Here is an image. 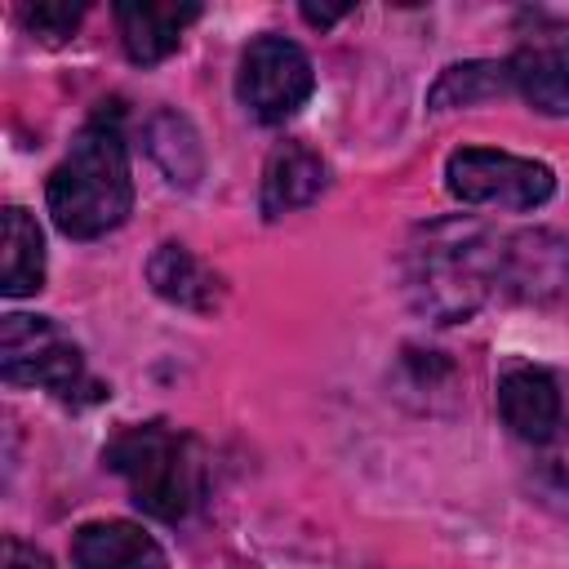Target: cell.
<instances>
[{"instance_id": "16", "label": "cell", "mask_w": 569, "mask_h": 569, "mask_svg": "<svg viewBox=\"0 0 569 569\" xmlns=\"http://www.w3.org/2000/svg\"><path fill=\"white\" fill-rule=\"evenodd\" d=\"M147 138H151V156L160 160V169L169 173V182H182V187H191V182H196V173L182 164V151H187V156H200L191 124H187L182 116L164 111V116H156V120H151Z\"/></svg>"}, {"instance_id": "7", "label": "cell", "mask_w": 569, "mask_h": 569, "mask_svg": "<svg viewBox=\"0 0 569 569\" xmlns=\"http://www.w3.org/2000/svg\"><path fill=\"white\" fill-rule=\"evenodd\" d=\"M520 98L542 116H569V27L556 18H533L507 62Z\"/></svg>"}, {"instance_id": "12", "label": "cell", "mask_w": 569, "mask_h": 569, "mask_svg": "<svg viewBox=\"0 0 569 569\" xmlns=\"http://www.w3.org/2000/svg\"><path fill=\"white\" fill-rule=\"evenodd\" d=\"M76 569H160V547L129 520H93L71 542Z\"/></svg>"}, {"instance_id": "8", "label": "cell", "mask_w": 569, "mask_h": 569, "mask_svg": "<svg viewBox=\"0 0 569 569\" xmlns=\"http://www.w3.org/2000/svg\"><path fill=\"white\" fill-rule=\"evenodd\" d=\"M498 284L529 307H560L569 302V240L556 231H520L502 240Z\"/></svg>"}, {"instance_id": "17", "label": "cell", "mask_w": 569, "mask_h": 569, "mask_svg": "<svg viewBox=\"0 0 569 569\" xmlns=\"http://www.w3.org/2000/svg\"><path fill=\"white\" fill-rule=\"evenodd\" d=\"M80 13H84V4H36V9H27V22H31V31L36 36H44V40H62V36H71V27L80 22Z\"/></svg>"}, {"instance_id": "1", "label": "cell", "mask_w": 569, "mask_h": 569, "mask_svg": "<svg viewBox=\"0 0 569 569\" xmlns=\"http://www.w3.org/2000/svg\"><path fill=\"white\" fill-rule=\"evenodd\" d=\"M502 244L476 218H436L405 249V293L436 325H458L498 289Z\"/></svg>"}, {"instance_id": "11", "label": "cell", "mask_w": 569, "mask_h": 569, "mask_svg": "<svg viewBox=\"0 0 569 569\" xmlns=\"http://www.w3.org/2000/svg\"><path fill=\"white\" fill-rule=\"evenodd\" d=\"M325 191V160L307 142H280L262 169V213L284 218Z\"/></svg>"}, {"instance_id": "9", "label": "cell", "mask_w": 569, "mask_h": 569, "mask_svg": "<svg viewBox=\"0 0 569 569\" xmlns=\"http://www.w3.org/2000/svg\"><path fill=\"white\" fill-rule=\"evenodd\" d=\"M498 409H502V422L529 445H547L565 427L560 382L538 365H516L498 378Z\"/></svg>"}, {"instance_id": "6", "label": "cell", "mask_w": 569, "mask_h": 569, "mask_svg": "<svg viewBox=\"0 0 569 569\" xmlns=\"http://www.w3.org/2000/svg\"><path fill=\"white\" fill-rule=\"evenodd\" d=\"M316 89L311 76V58L302 53V44L284 40V36H258L244 58H240V76H236V93L249 107V116L276 124L289 120Z\"/></svg>"}, {"instance_id": "5", "label": "cell", "mask_w": 569, "mask_h": 569, "mask_svg": "<svg viewBox=\"0 0 569 569\" xmlns=\"http://www.w3.org/2000/svg\"><path fill=\"white\" fill-rule=\"evenodd\" d=\"M445 182L462 204H493V209H538L556 191L547 164L489 147L453 151L445 164Z\"/></svg>"}, {"instance_id": "2", "label": "cell", "mask_w": 569, "mask_h": 569, "mask_svg": "<svg viewBox=\"0 0 569 569\" xmlns=\"http://www.w3.org/2000/svg\"><path fill=\"white\" fill-rule=\"evenodd\" d=\"M133 204V178H129V151L116 124L93 120L76 133L62 164L49 173V213L53 227L71 240L107 236L124 222Z\"/></svg>"}, {"instance_id": "15", "label": "cell", "mask_w": 569, "mask_h": 569, "mask_svg": "<svg viewBox=\"0 0 569 569\" xmlns=\"http://www.w3.org/2000/svg\"><path fill=\"white\" fill-rule=\"evenodd\" d=\"M511 84L507 76V62H462V67H449L436 89H431V107H471L480 98H493Z\"/></svg>"}, {"instance_id": "19", "label": "cell", "mask_w": 569, "mask_h": 569, "mask_svg": "<svg viewBox=\"0 0 569 569\" xmlns=\"http://www.w3.org/2000/svg\"><path fill=\"white\" fill-rule=\"evenodd\" d=\"M351 9H316V4H302V18L311 22V27H333L338 18H347Z\"/></svg>"}, {"instance_id": "13", "label": "cell", "mask_w": 569, "mask_h": 569, "mask_svg": "<svg viewBox=\"0 0 569 569\" xmlns=\"http://www.w3.org/2000/svg\"><path fill=\"white\" fill-rule=\"evenodd\" d=\"M147 280L160 298L187 307V311H213L222 302V280L209 271L191 249L182 244H160L147 262Z\"/></svg>"}, {"instance_id": "18", "label": "cell", "mask_w": 569, "mask_h": 569, "mask_svg": "<svg viewBox=\"0 0 569 569\" xmlns=\"http://www.w3.org/2000/svg\"><path fill=\"white\" fill-rule=\"evenodd\" d=\"M4 569H53V560L22 538H4Z\"/></svg>"}, {"instance_id": "3", "label": "cell", "mask_w": 569, "mask_h": 569, "mask_svg": "<svg viewBox=\"0 0 569 569\" xmlns=\"http://www.w3.org/2000/svg\"><path fill=\"white\" fill-rule=\"evenodd\" d=\"M102 458L129 485V498L156 520H182L200 493V462L191 440L160 422L120 431Z\"/></svg>"}, {"instance_id": "4", "label": "cell", "mask_w": 569, "mask_h": 569, "mask_svg": "<svg viewBox=\"0 0 569 569\" xmlns=\"http://www.w3.org/2000/svg\"><path fill=\"white\" fill-rule=\"evenodd\" d=\"M0 373L9 387H44L58 400H76L89 391L102 400V387L84 378L80 347L49 316H4L0 325Z\"/></svg>"}, {"instance_id": "10", "label": "cell", "mask_w": 569, "mask_h": 569, "mask_svg": "<svg viewBox=\"0 0 569 569\" xmlns=\"http://www.w3.org/2000/svg\"><path fill=\"white\" fill-rule=\"evenodd\" d=\"M200 18V4H173V0H124L116 4L124 53L142 67L169 58L182 40V31Z\"/></svg>"}, {"instance_id": "14", "label": "cell", "mask_w": 569, "mask_h": 569, "mask_svg": "<svg viewBox=\"0 0 569 569\" xmlns=\"http://www.w3.org/2000/svg\"><path fill=\"white\" fill-rule=\"evenodd\" d=\"M0 280L9 298H27L44 284V240H40L36 218L18 204L4 209V276Z\"/></svg>"}]
</instances>
